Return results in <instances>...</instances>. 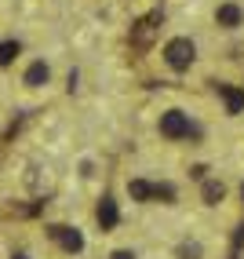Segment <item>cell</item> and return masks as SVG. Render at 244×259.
<instances>
[{
  "label": "cell",
  "instance_id": "3",
  "mask_svg": "<svg viewBox=\"0 0 244 259\" xmlns=\"http://www.w3.org/2000/svg\"><path fill=\"white\" fill-rule=\"evenodd\" d=\"M215 26H222V29H240V26H244V8L233 4V0L219 4V8H215Z\"/></svg>",
  "mask_w": 244,
  "mask_h": 259
},
{
  "label": "cell",
  "instance_id": "12",
  "mask_svg": "<svg viewBox=\"0 0 244 259\" xmlns=\"http://www.w3.org/2000/svg\"><path fill=\"white\" fill-rule=\"evenodd\" d=\"M226 92V110L230 113H240V106H244V92H237V88H222Z\"/></svg>",
  "mask_w": 244,
  "mask_h": 259
},
{
  "label": "cell",
  "instance_id": "10",
  "mask_svg": "<svg viewBox=\"0 0 244 259\" xmlns=\"http://www.w3.org/2000/svg\"><path fill=\"white\" fill-rule=\"evenodd\" d=\"M150 201L175 204V186H171V183H153V197H150Z\"/></svg>",
  "mask_w": 244,
  "mask_h": 259
},
{
  "label": "cell",
  "instance_id": "13",
  "mask_svg": "<svg viewBox=\"0 0 244 259\" xmlns=\"http://www.w3.org/2000/svg\"><path fill=\"white\" fill-rule=\"evenodd\" d=\"M19 55V44H0V62H11Z\"/></svg>",
  "mask_w": 244,
  "mask_h": 259
},
{
  "label": "cell",
  "instance_id": "16",
  "mask_svg": "<svg viewBox=\"0 0 244 259\" xmlns=\"http://www.w3.org/2000/svg\"><path fill=\"white\" fill-rule=\"evenodd\" d=\"M240 197H244V186H240Z\"/></svg>",
  "mask_w": 244,
  "mask_h": 259
},
{
  "label": "cell",
  "instance_id": "7",
  "mask_svg": "<svg viewBox=\"0 0 244 259\" xmlns=\"http://www.w3.org/2000/svg\"><path fill=\"white\" fill-rule=\"evenodd\" d=\"M95 215H99V227L102 230H113L117 223H120V212H117V201L113 197H102V204H99Z\"/></svg>",
  "mask_w": 244,
  "mask_h": 259
},
{
  "label": "cell",
  "instance_id": "4",
  "mask_svg": "<svg viewBox=\"0 0 244 259\" xmlns=\"http://www.w3.org/2000/svg\"><path fill=\"white\" fill-rule=\"evenodd\" d=\"M51 237H55L66 252H73V255L84 252V234H80L77 227H51Z\"/></svg>",
  "mask_w": 244,
  "mask_h": 259
},
{
  "label": "cell",
  "instance_id": "6",
  "mask_svg": "<svg viewBox=\"0 0 244 259\" xmlns=\"http://www.w3.org/2000/svg\"><path fill=\"white\" fill-rule=\"evenodd\" d=\"M47 80H51V66H47L44 59L29 62V66H26V73H22V84H26V88H44Z\"/></svg>",
  "mask_w": 244,
  "mask_h": 259
},
{
  "label": "cell",
  "instance_id": "11",
  "mask_svg": "<svg viewBox=\"0 0 244 259\" xmlns=\"http://www.w3.org/2000/svg\"><path fill=\"white\" fill-rule=\"evenodd\" d=\"M179 259H204V248H201V241H182V245L175 248Z\"/></svg>",
  "mask_w": 244,
  "mask_h": 259
},
{
  "label": "cell",
  "instance_id": "2",
  "mask_svg": "<svg viewBox=\"0 0 244 259\" xmlns=\"http://www.w3.org/2000/svg\"><path fill=\"white\" fill-rule=\"evenodd\" d=\"M189 132H193V124H189V117L182 110L161 113V135H164V139H186Z\"/></svg>",
  "mask_w": 244,
  "mask_h": 259
},
{
  "label": "cell",
  "instance_id": "14",
  "mask_svg": "<svg viewBox=\"0 0 244 259\" xmlns=\"http://www.w3.org/2000/svg\"><path fill=\"white\" fill-rule=\"evenodd\" d=\"M110 259H138V255H135V252H131V248H117V252H113V255H110Z\"/></svg>",
  "mask_w": 244,
  "mask_h": 259
},
{
  "label": "cell",
  "instance_id": "15",
  "mask_svg": "<svg viewBox=\"0 0 244 259\" xmlns=\"http://www.w3.org/2000/svg\"><path fill=\"white\" fill-rule=\"evenodd\" d=\"M11 259H29V255H26V252H15V255H11Z\"/></svg>",
  "mask_w": 244,
  "mask_h": 259
},
{
  "label": "cell",
  "instance_id": "5",
  "mask_svg": "<svg viewBox=\"0 0 244 259\" xmlns=\"http://www.w3.org/2000/svg\"><path fill=\"white\" fill-rule=\"evenodd\" d=\"M161 19H164L161 11L146 15V19H142V22H138V26L131 29V44H135V48H146V44L153 40V33H157V22H161Z\"/></svg>",
  "mask_w": 244,
  "mask_h": 259
},
{
  "label": "cell",
  "instance_id": "8",
  "mask_svg": "<svg viewBox=\"0 0 244 259\" xmlns=\"http://www.w3.org/2000/svg\"><path fill=\"white\" fill-rule=\"evenodd\" d=\"M222 197H226V186H222L219 179H204V183H201V201H204V204H212V208H215Z\"/></svg>",
  "mask_w": 244,
  "mask_h": 259
},
{
  "label": "cell",
  "instance_id": "9",
  "mask_svg": "<svg viewBox=\"0 0 244 259\" xmlns=\"http://www.w3.org/2000/svg\"><path fill=\"white\" fill-rule=\"evenodd\" d=\"M128 194H131V201L146 204V201L153 197V183H146V179H131V183H128Z\"/></svg>",
  "mask_w": 244,
  "mask_h": 259
},
{
  "label": "cell",
  "instance_id": "1",
  "mask_svg": "<svg viewBox=\"0 0 244 259\" xmlns=\"http://www.w3.org/2000/svg\"><path fill=\"white\" fill-rule=\"evenodd\" d=\"M193 59H197V44L189 40V37H171V40L164 44V62H168L175 73L189 70V66H193Z\"/></svg>",
  "mask_w": 244,
  "mask_h": 259
}]
</instances>
